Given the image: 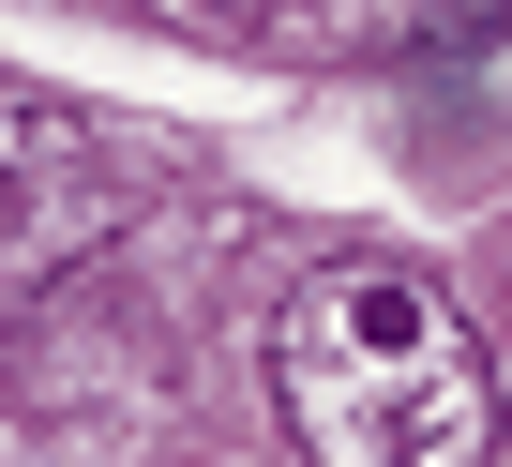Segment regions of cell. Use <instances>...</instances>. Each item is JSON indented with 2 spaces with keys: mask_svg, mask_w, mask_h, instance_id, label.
I'll list each match as a JSON object with an SVG mask.
<instances>
[{
  "mask_svg": "<svg viewBox=\"0 0 512 467\" xmlns=\"http://www.w3.org/2000/svg\"><path fill=\"white\" fill-rule=\"evenodd\" d=\"M272 422L302 467H482L497 452V362L437 272L317 257L272 317Z\"/></svg>",
  "mask_w": 512,
  "mask_h": 467,
  "instance_id": "1",
  "label": "cell"
},
{
  "mask_svg": "<svg viewBox=\"0 0 512 467\" xmlns=\"http://www.w3.org/2000/svg\"><path fill=\"white\" fill-rule=\"evenodd\" d=\"M106 226H121V181L91 166V136L61 106H16V91H0V302L46 287V272H76Z\"/></svg>",
  "mask_w": 512,
  "mask_h": 467,
  "instance_id": "2",
  "label": "cell"
},
{
  "mask_svg": "<svg viewBox=\"0 0 512 467\" xmlns=\"http://www.w3.org/2000/svg\"><path fill=\"white\" fill-rule=\"evenodd\" d=\"M437 31H512V0H422Z\"/></svg>",
  "mask_w": 512,
  "mask_h": 467,
  "instance_id": "3",
  "label": "cell"
}]
</instances>
